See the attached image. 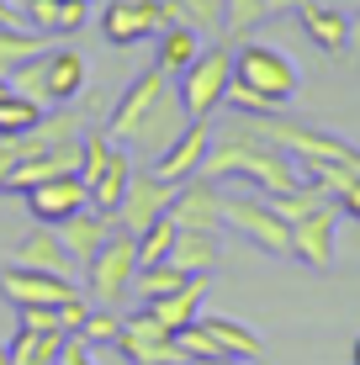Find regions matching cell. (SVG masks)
Listing matches in <instances>:
<instances>
[{
  "mask_svg": "<svg viewBox=\"0 0 360 365\" xmlns=\"http://www.w3.org/2000/svg\"><path fill=\"white\" fill-rule=\"evenodd\" d=\"M202 175H212V180H233V175H239V180H250L259 196H281V191H292V185L302 180L297 159L287 148H276L265 133H254L250 117H244L239 128L212 138V154H207Z\"/></svg>",
  "mask_w": 360,
  "mask_h": 365,
  "instance_id": "1",
  "label": "cell"
},
{
  "mask_svg": "<svg viewBox=\"0 0 360 365\" xmlns=\"http://www.w3.org/2000/svg\"><path fill=\"white\" fill-rule=\"evenodd\" d=\"M302 74L281 48L270 43H239L233 48V85H228V106L244 117H276L281 106L297 96Z\"/></svg>",
  "mask_w": 360,
  "mask_h": 365,
  "instance_id": "2",
  "label": "cell"
},
{
  "mask_svg": "<svg viewBox=\"0 0 360 365\" xmlns=\"http://www.w3.org/2000/svg\"><path fill=\"white\" fill-rule=\"evenodd\" d=\"M222 222H228L233 233H244L259 255L292 259V222L270 207V196H259V191H222Z\"/></svg>",
  "mask_w": 360,
  "mask_h": 365,
  "instance_id": "3",
  "label": "cell"
},
{
  "mask_svg": "<svg viewBox=\"0 0 360 365\" xmlns=\"http://www.w3.org/2000/svg\"><path fill=\"white\" fill-rule=\"evenodd\" d=\"M228 85H233V48L228 43L202 48L196 64L175 74V96H180L185 117H196V122H212V111L228 106Z\"/></svg>",
  "mask_w": 360,
  "mask_h": 365,
  "instance_id": "4",
  "label": "cell"
},
{
  "mask_svg": "<svg viewBox=\"0 0 360 365\" xmlns=\"http://www.w3.org/2000/svg\"><path fill=\"white\" fill-rule=\"evenodd\" d=\"M175 344H180L185 360H207V355H222V360H259V355H265V339H259L250 323L222 318V312H202L191 329L175 334Z\"/></svg>",
  "mask_w": 360,
  "mask_h": 365,
  "instance_id": "5",
  "label": "cell"
},
{
  "mask_svg": "<svg viewBox=\"0 0 360 365\" xmlns=\"http://www.w3.org/2000/svg\"><path fill=\"white\" fill-rule=\"evenodd\" d=\"M138 238L128 228H111V238L96 249V259L85 265V281H91V302L96 307H117L122 297H133V281H138Z\"/></svg>",
  "mask_w": 360,
  "mask_h": 365,
  "instance_id": "6",
  "label": "cell"
},
{
  "mask_svg": "<svg viewBox=\"0 0 360 365\" xmlns=\"http://www.w3.org/2000/svg\"><path fill=\"white\" fill-rule=\"evenodd\" d=\"M175 21L170 0H106L101 11V37L111 48H138L148 37H159Z\"/></svg>",
  "mask_w": 360,
  "mask_h": 365,
  "instance_id": "7",
  "label": "cell"
},
{
  "mask_svg": "<svg viewBox=\"0 0 360 365\" xmlns=\"http://www.w3.org/2000/svg\"><path fill=\"white\" fill-rule=\"evenodd\" d=\"M170 201H175V185H165L154 170H133V180H128V191H122V201H117V228H128L133 238H138L148 222H159L170 212Z\"/></svg>",
  "mask_w": 360,
  "mask_h": 365,
  "instance_id": "8",
  "label": "cell"
},
{
  "mask_svg": "<svg viewBox=\"0 0 360 365\" xmlns=\"http://www.w3.org/2000/svg\"><path fill=\"white\" fill-rule=\"evenodd\" d=\"M170 91V74L159 69V64H148V69H138L128 85H122V96H117V106H111V122H106V133L117 138V143H128L133 138V128L148 117V111L159 106V96Z\"/></svg>",
  "mask_w": 360,
  "mask_h": 365,
  "instance_id": "9",
  "label": "cell"
},
{
  "mask_svg": "<svg viewBox=\"0 0 360 365\" xmlns=\"http://www.w3.org/2000/svg\"><path fill=\"white\" fill-rule=\"evenodd\" d=\"M339 201H324V207H313L307 217L292 222V259H302V265L313 270H329L334 265V244H339Z\"/></svg>",
  "mask_w": 360,
  "mask_h": 365,
  "instance_id": "10",
  "label": "cell"
},
{
  "mask_svg": "<svg viewBox=\"0 0 360 365\" xmlns=\"http://www.w3.org/2000/svg\"><path fill=\"white\" fill-rule=\"evenodd\" d=\"M212 122H185V128L175 133V143L165 148V154L154 159V175L165 185H180V180H191V175H202V165H207V154H212Z\"/></svg>",
  "mask_w": 360,
  "mask_h": 365,
  "instance_id": "11",
  "label": "cell"
},
{
  "mask_svg": "<svg viewBox=\"0 0 360 365\" xmlns=\"http://www.w3.org/2000/svg\"><path fill=\"white\" fill-rule=\"evenodd\" d=\"M0 297L11 302V307H32V302H43V307H58L64 297H74V275H53V270H32V265H6L0 270Z\"/></svg>",
  "mask_w": 360,
  "mask_h": 365,
  "instance_id": "12",
  "label": "cell"
},
{
  "mask_svg": "<svg viewBox=\"0 0 360 365\" xmlns=\"http://www.w3.org/2000/svg\"><path fill=\"white\" fill-rule=\"evenodd\" d=\"M117 349H122V355H128L133 365L185 360V355H180V344H175V334H170L148 307H138V312H128V318H122V339H117Z\"/></svg>",
  "mask_w": 360,
  "mask_h": 365,
  "instance_id": "13",
  "label": "cell"
},
{
  "mask_svg": "<svg viewBox=\"0 0 360 365\" xmlns=\"http://www.w3.org/2000/svg\"><path fill=\"white\" fill-rule=\"evenodd\" d=\"M170 217L180 228H222V180H212V175L180 180L175 201H170Z\"/></svg>",
  "mask_w": 360,
  "mask_h": 365,
  "instance_id": "14",
  "label": "cell"
},
{
  "mask_svg": "<svg viewBox=\"0 0 360 365\" xmlns=\"http://www.w3.org/2000/svg\"><path fill=\"white\" fill-rule=\"evenodd\" d=\"M21 196H27L32 222H48V228H58V222L74 217L80 207H91V191H85L80 175H53V180L32 185V191H21Z\"/></svg>",
  "mask_w": 360,
  "mask_h": 365,
  "instance_id": "15",
  "label": "cell"
},
{
  "mask_svg": "<svg viewBox=\"0 0 360 365\" xmlns=\"http://www.w3.org/2000/svg\"><path fill=\"white\" fill-rule=\"evenodd\" d=\"M185 122H191V117H185V106H180L175 85H170V91L159 96V106L148 111V117L138 122V128H133V138H128L122 148H133V154H148V159H159L170 143H175V133L185 128Z\"/></svg>",
  "mask_w": 360,
  "mask_h": 365,
  "instance_id": "16",
  "label": "cell"
},
{
  "mask_svg": "<svg viewBox=\"0 0 360 365\" xmlns=\"http://www.w3.org/2000/svg\"><path fill=\"white\" fill-rule=\"evenodd\" d=\"M21 21L37 37H64L91 21V0H21Z\"/></svg>",
  "mask_w": 360,
  "mask_h": 365,
  "instance_id": "17",
  "label": "cell"
},
{
  "mask_svg": "<svg viewBox=\"0 0 360 365\" xmlns=\"http://www.w3.org/2000/svg\"><path fill=\"white\" fill-rule=\"evenodd\" d=\"M111 228H117V222H111V212L80 207L74 217L58 222V238H64V249L74 255V265H91V259H96V249H101L106 238H111Z\"/></svg>",
  "mask_w": 360,
  "mask_h": 365,
  "instance_id": "18",
  "label": "cell"
},
{
  "mask_svg": "<svg viewBox=\"0 0 360 365\" xmlns=\"http://www.w3.org/2000/svg\"><path fill=\"white\" fill-rule=\"evenodd\" d=\"M297 21H302L307 43H318L324 53H344V48H350V16H344L334 0H307V6H297Z\"/></svg>",
  "mask_w": 360,
  "mask_h": 365,
  "instance_id": "19",
  "label": "cell"
},
{
  "mask_svg": "<svg viewBox=\"0 0 360 365\" xmlns=\"http://www.w3.org/2000/svg\"><path fill=\"white\" fill-rule=\"evenodd\" d=\"M202 302H207V275H191V281H185L180 292L154 297V302H143V307L154 312V318L165 323L170 334H180V329H191V323L202 318Z\"/></svg>",
  "mask_w": 360,
  "mask_h": 365,
  "instance_id": "20",
  "label": "cell"
},
{
  "mask_svg": "<svg viewBox=\"0 0 360 365\" xmlns=\"http://www.w3.org/2000/svg\"><path fill=\"white\" fill-rule=\"evenodd\" d=\"M170 259H175L185 275H212L217 259H222V233L217 228H180Z\"/></svg>",
  "mask_w": 360,
  "mask_h": 365,
  "instance_id": "21",
  "label": "cell"
},
{
  "mask_svg": "<svg viewBox=\"0 0 360 365\" xmlns=\"http://www.w3.org/2000/svg\"><path fill=\"white\" fill-rule=\"evenodd\" d=\"M43 80L48 106H69L74 96H85V58L74 48H53V53H43Z\"/></svg>",
  "mask_w": 360,
  "mask_h": 365,
  "instance_id": "22",
  "label": "cell"
},
{
  "mask_svg": "<svg viewBox=\"0 0 360 365\" xmlns=\"http://www.w3.org/2000/svg\"><path fill=\"white\" fill-rule=\"evenodd\" d=\"M16 259L32 270H53V275H74V255L64 249V238L58 228H48V222H37V228L16 244Z\"/></svg>",
  "mask_w": 360,
  "mask_h": 365,
  "instance_id": "23",
  "label": "cell"
},
{
  "mask_svg": "<svg viewBox=\"0 0 360 365\" xmlns=\"http://www.w3.org/2000/svg\"><path fill=\"white\" fill-rule=\"evenodd\" d=\"M196 53H202V32H191L185 21H170L165 32H159V43H154V64L175 80L180 69H191L196 64Z\"/></svg>",
  "mask_w": 360,
  "mask_h": 365,
  "instance_id": "24",
  "label": "cell"
},
{
  "mask_svg": "<svg viewBox=\"0 0 360 365\" xmlns=\"http://www.w3.org/2000/svg\"><path fill=\"white\" fill-rule=\"evenodd\" d=\"M128 180H133V148H117V154H111V165L91 180V207H96V212H117ZM111 222H117V217H111Z\"/></svg>",
  "mask_w": 360,
  "mask_h": 365,
  "instance_id": "25",
  "label": "cell"
},
{
  "mask_svg": "<svg viewBox=\"0 0 360 365\" xmlns=\"http://www.w3.org/2000/svg\"><path fill=\"white\" fill-rule=\"evenodd\" d=\"M58 355H64V329L58 334L16 329V339H11V365H58Z\"/></svg>",
  "mask_w": 360,
  "mask_h": 365,
  "instance_id": "26",
  "label": "cell"
},
{
  "mask_svg": "<svg viewBox=\"0 0 360 365\" xmlns=\"http://www.w3.org/2000/svg\"><path fill=\"white\" fill-rule=\"evenodd\" d=\"M170 11L202 37H222V21H228V0H170Z\"/></svg>",
  "mask_w": 360,
  "mask_h": 365,
  "instance_id": "27",
  "label": "cell"
},
{
  "mask_svg": "<svg viewBox=\"0 0 360 365\" xmlns=\"http://www.w3.org/2000/svg\"><path fill=\"white\" fill-rule=\"evenodd\" d=\"M191 281L175 259H159V265H138V281H133V297L138 302H154V297H170V292H180V286Z\"/></svg>",
  "mask_w": 360,
  "mask_h": 365,
  "instance_id": "28",
  "label": "cell"
},
{
  "mask_svg": "<svg viewBox=\"0 0 360 365\" xmlns=\"http://www.w3.org/2000/svg\"><path fill=\"white\" fill-rule=\"evenodd\" d=\"M37 122H43V106L21 91H6L0 96V138H27Z\"/></svg>",
  "mask_w": 360,
  "mask_h": 365,
  "instance_id": "29",
  "label": "cell"
},
{
  "mask_svg": "<svg viewBox=\"0 0 360 365\" xmlns=\"http://www.w3.org/2000/svg\"><path fill=\"white\" fill-rule=\"evenodd\" d=\"M27 58H37V32L32 27H0V80H11Z\"/></svg>",
  "mask_w": 360,
  "mask_h": 365,
  "instance_id": "30",
  "label": "cell"
},
{
  "mask_svg": "<svg viewBox=\"0 0 360 365\" xmlns=\"http://www.w3.org/2000/svg\"><path fill=\"white\" fill-rule=\"evenodd\" d=\"M265 16H276L270 11V0H228V21H222V43H239V37H250Z\"/></svg>",
  "mask_w": 360,
  "mask_h": 365,
  "instance_id": "31",
  "label": "cell"
},
{
  "mask_svg": "<svg viewBox=\"0 0 360 365\" xmlns=\"http://www.w3.org/2000/svg\"><path fill=\"white\" fill-rule=\"evenodd\" d=\"M175 233H180V222L170 217H159V222H148V228L138 233V259L143 265H159V259H170V249H175Z\"/></svg>",
  "mask_w": 360,
  "mask_h": 365,
  "instance_id": "32",
  "label": "cell"
},
{
  "mask_svg": "<svg viewBox=\"0 0 360 365\" xmlns=\"http://www.w3.org/2000/svg\"><path fill=\"white\" fill-rule=\"evenodd\" d=\"M80 339H85V344H117V339H122V318H117V307H91V318H85Z\"/></svg>",
  "mask_w": 360,
  "mask_h": 365,
  "instance_id": "33",
  "label": "cell"
},
{
  "mask_svg": "<svg viewBox=\"0 0 360 365\" xmlns=\"http://www.w3.org/2000/svg\"><path fill=\"white\" fill-rule=\"evenodd\" d=\"M11 91H21V96H32L37 106H48V80H43V53L27 58L16 74H11Z\"/></svg>",
  "mask_w": 360,
  "mask_h": 365,
  "instance_id": "34",
  "label": "cell"
},
{
  "mask_svg": "<svg viewBox=\"0 0 360 365\" xmlns=\"http://www.w3.org/2000/svg\"><path fill=\"white\" fill-rule=\"evenodd\" d=\"M16 323L32 334H58L64 323H58V307H43V302H32V307H16Z\"/></svg>",
  "mask_w": 360,
  "mask_h": 365,
  "instance_id": "35",
  "label": "cell"
},
{
  "mask_svg": "<svg viewBox=\"0 0 360 365\" xmlns=\"http://www.w3.org/2000/svg\"><path fill=\"white\" fill-rule=\"evenodd\" d=\"M91 307H96V302H91V297H80V292L58 302V323H64V334H80V329H85V318H91Z\"/></svg>",
  "mask_w": 360,
  "mask_h": 365,
  "instance_id": "36",
  "label": "cell"
},
{
  "mask_svg": "<svg viewBox=\"0 0 360 365\" xmlns=\"http://www.w3.org/2000/svg\"><path fill=\"white\" fill-rule=\"evenodd\" d=\"M21 154H27V143H21V138H0V191H6V180H11V170H16Z\"/></svg>",
  "mask_w": 360,
  "mask_h": 365,
  "instance_id": "37",
  "label": "cell"
},
{
  "mask_svg": "<svg viewBox=\"0 0 360 365\" xmlns=\"http://www.w3.org/2000/svg\"><path fill=\"white\" fill-rule=\"evenodd\" d=\"M0 27H27V21H21V11L11 6V0H0Z\"/></svg>",
  "mask_w": 360,
  "mask_h": 365,
  "instance_id": "38",
  "label": "cell"
},
{
  "mask_svg": "<svg viewBox=\"0 0 360 365\" xmlns=\"http://www.w3.org/2000/svg\"><path fill=\"white\" fill-rule=\"evenodd\" d=\"M191 365H254V360H222V355H207V360H191Z\"/></svg>",
  "mask_w": 360,
  "mask_h": 365,
  "instance_id": "39",
  "label": "cell"
},
{
  "mask_svg": "<svg viewBox=\"0 0 360 365\" xmlns=\"http://www.w3.org/2000/svg\"><path fill=\"white\" fill-rule=\"evenodd\" d=\"M297 6H307V0H270V11H297Z\"/></svg>",
  "mask_w": 360,
  "mask_h": 365,
  "instance_id": "40",
  "label": "cell"
},
{
  "mask_svg": "<svg viewBox=\"0 0 360 365\" xmlns=\"http://www.w3.org/2000/svg\"><path fill=\"white\" fill-rule=\"evenodd\" d=\"M350 48H360V11L350 16Z\"/></svg>",
  "mask_w": 360,
  "mask_h": 365,
  "instance_id": "41",
  "label": "cell"
},
{
  "mask_svg": "<svg viewBox=\"0 0 360 365\" xmlns=\"http://www.w3.org/2000/svg\"><path fill=\"white\" fill-rule=\"evenodd\" d=\"M350 365H360V339H355V344H350Z\"/></svg>",
  "mask_w": 360,
  "mask_h": 365,
  "instance_id": "42",
  "label": "cell"
},
{
  "mask_svg": "<svg viewBox=\"0 0 360 365\" xmlns=\"http://www.w3.org/2000/svg\"><path fill=\"white\" fill-rule=\"evenodd\" d=\"M0 365H11V344H0Z\"/></svg>",
  "mask_w": 360,
  "mask_h": 365,
  "instance_id": "43",
  "label": "cell"
},
{
  "mask_svg": "<svg viewBox=\"0 0 360 365\" xmlns=\"http://www.w3.org/2000/svg\"><path fill=\"white\" fill-rule=\"evenodd\" d=\"M154 365H191V360H154Z\"/></svg>",
  "mask_w": 360,
  "mask_h": 365,
  "instance_id": "44",
  "label": "cell"
},
{
  "mask_svg": "<svg viewBox=\"0 0 360 365\" xmlns=\"http://www.w3.org/2000/svg\"><path fill=\"white\" fill-rule=\"evenodd\" d=\"M6 91H11V80H0V96H6Z\"/></svg>",
  "mask_w": 360,
  "mask_h": 365,
  "instance_id": "45",
  "label": "cell"
}]
</instances>
